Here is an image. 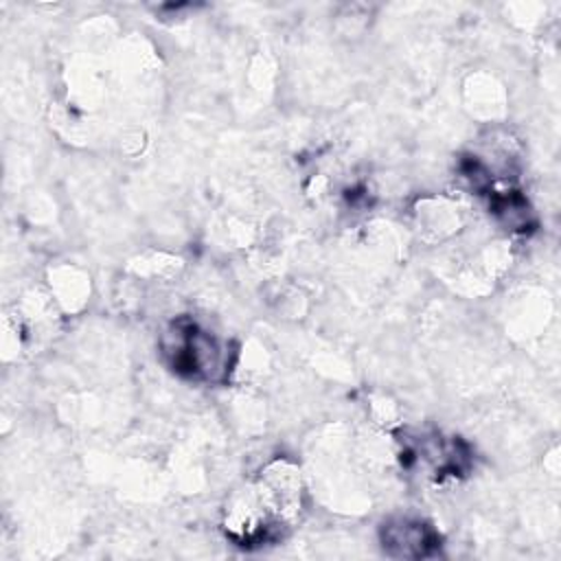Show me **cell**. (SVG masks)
<instances>
[{
  "label": "cell",
  "instance_id": "1",
  "mask_svg": "<svg viewBox=\"0 0 561 561\" xmlns=\"http://www.w3.org/2000/svg\"><path fill=\"white\" fill-rule=\"evenodd\" d=\"M164 353L171 366L188 377L215 379L219 366L224 364L221 348L217 340L197 329L193 322H175L164 337Z\"/></svg>",
  "mask_w": 561,
  "mask_h": 561
},
{
  "label": "cell",
  "instance_id": "2",
  "mask_svg": "<svg viewBox=\"0 0 561 561\" xmlns=\"http://www.w3.org/2000/svg\"><path fill=\"white\" fill-rule=\"evenodd\" d=\"M381 546L392 557L405 559H421L430 557L438 550L440 541L432 526L421 519L397 517L383 524L381 528Z\"/></svg>",
  "mask_w": 561,
  "mask_h": 561
}]
</instances>
